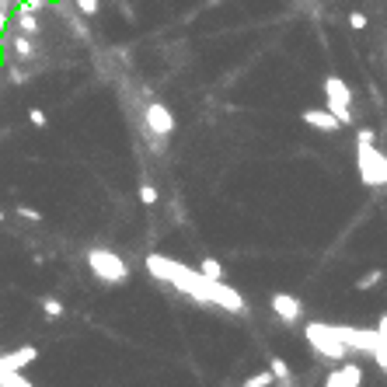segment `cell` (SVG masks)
I'll use <instances>...</instances> for the list:
<instances>
[{
    "mask_svg": "<svg viewBox=\"0 0 387 387\" xmlns=\"http://www.w3.org/2000/svg\"><path fill=\"white\" fill-rule=\"evenodd\" d=\"M147 272H150L154 279L175 286L178 293H189L196 303L220 307V310H227V314H244V310H248L244 297H241L234 286H227L223 279H210V276H203L199 269H192V265H185V262H178V258L147 255Z\"/></svg>",
    "mask_w": 387,
    "mask_h": 387,
    "instance_id": "cell-1",
    "label": "cell"
},
{
    "mask_svg": "<svg viewBox=\"0 0 387 387\" xmlns=\"http://www.w3.org/2000/svg\"><path fill=\"white\" fill-rule=\"evenodd\" d=\"M303 338H307L310 349H314L321 359H328V363H342V359L349 356V345H345L338 324H328V321H307V324H303Z\"/></svg>",
    "mask_w": 387,
    "mask_h": 387,
    "instance_id": "cell-2",
    "label": "cell"
},
{
    "mask_svg": "<svg viewBox=\"0 0 387 387\" xmlns=\"http://www.w3.org/2000/svg\"><path fill=\"white\" fill-rule=\"evenodd\" d=\"M84 262H88L91 276H95L98 283H105V286H123V283L129 279L126 258H123L119 251H112V248H88Z\"/></svg>",
    "mask_w": 387,
    "mask_h": 387,
    "instance_id": "cell-3",
    "label": "cell"
},
{
    "mask_svg": "<svg viewBox=\"0 0 387 387\" xmlns=\"http://www.w3.org/2000/svg\"><path fill=\"white\" fill-rule=\"evenodd\" d=\"M356 171L366 189L387 185V154L377 150V143H356Z\"/></svg>",
    "mask_w": 387,
    "mask_h": 387,
    "instance_id": "cell-4",
    "label": "cell"
},
{
    "mask_svg": "<svg viewBox=\"0 0 387 387\" xmlns=\"http://www.w3.org/2000/svg\"><path fill=\"white\" fill-rule=\"evenodd\" d=\"M324 109H328L342 126L352 123V88H349L342 77H324Z\"/></svg>",
    "mask_w": 387,
    "mask_h": 387,
    "instance_id": "cell-5",
    "label": "cell"
},
{
    "mask_svg": "<svg viewBox=\"0 0 387 387\" xmlns=\"http://www.w3.org/2000/svg\"><path fill=\"white\" fill-rule=\"evenodd\" d=\"M143 123H147V133L150 136H161V140H168L171 133H175V112L164 105V102H150L147 109H143Z\"/></svg>",
    "mask_w": 387,
    "mask_h": 387,
    "instance_id": "cell-6",
    "label": "cell"
},
{
    "mask_svg": "<svg viewBox=\"0 0 387 387\" xmlns=\"http://www.w3.org/2000/svg\"><path fill=\"white\" fill-rule=\"evenodd\" d=\"M269 303H272V314H276L279 321H286V324H297V321L303 317V303H300V297H293V293H286V290L272 293Z\"/></svg>",
    "mask_w": 387,
    "mask_h": 387,
    "instance_id": "cell-7",
    "label": "cell"
},
{
    "mask_svg": "<svg viewBox=\"0 0 387 387\" xmlns=\"http://www.w3.org/2000/svg\"><path fill=\"white\" fill-rule=\"evenodd\" d=\"M338 331H342V338H345L349 352H352V349H356V352H373V345H377V328H356V324H338Z\"/></svg>",
    "mask_w": 387,
    "mask_h": 387,
    "instance_id": "cell-8",
    "label": "cell"
},
{
    "mask_svg": "<svg viewBox=\"0 0 387 387\" xmlns=\"http://www.w3.org/2000/svg\"><path fill=\"white\" fill-rule=\"evenodd\" d=\"M324 384H328V387H359V384H363V366L342 359V363L324 377Z\"/></svg>",
    "mask_w": 387,
    "mask_h": 387,
    "instance_id": "cell-9",
    "label": "cell"
},
{
    "mask_svg": "<svg viewBox=\"0 0 387 387\" xmlns=\"http://www.w3.org/2000/svg\"><path fill=\"white\" fill-rule=\"evenodd\" d=\"M314 133H338L342 129V123L328 112V109H303V116H300Z\"/></svg>",
    "mask_w": 387,
    "mask_h": 387,
    "instance_id": "cell-10",
    "label": "cell"
},
{
    "mask_svg": "<svg viewBox=\"0 0 387 387\" xmlns=\"http://www.w3.org/2000/svg\"><path fill=\"white\" fill-rule=\"evenodd\" d=\"M370 356L380 370H387V314H380V321H377V345Z\"/></svg>",
    "mask_w": 387,
    "mask_h": 387,
    "instance_id": "cell-11",
    "label": "cell"
},
{
    "mask_svg": "<svg viewBox=\"0 0 387 387\" xmlns=\"http://www.w3.org/2000/svg\"><path fill=\"white\" fill-rule=\"evenodd\" d=\"M269 373H272V380H276V384H286V387L297 380V377H293V370H290V363H286V359H279V356H272V359H269Z\"/></svg>",
    "mask_w": 387,
    "mask_h": 387,
    "instance_id": "cell-12",
    "label": "cell"
},
{
    "mask_svg": "<svg viewBox=\"0 0 387 387\" xmlns=\"http://www.w3.org/2000/svg\"><path fill=\"white\" fill-rule=\"evenodd\" d=\"M35 356H39V349H35V345H25V349H18L15 356H8V359H4V370H22V366H25V363H32Z\"/></svg>",
    "mask_w": 387,
    "mask_h": 387,
    "instance_id": "cell-13",
    "label": "cell"
},
{
    "mask_svg": "<svg viewBox=\"0 0 387 387\" xmlns=\"http://www.w3.org/2000/svg\"><path fill=\"white\" fill-rule=\"evenodd\" d=\"M380 279H384V269H370V272H363V276L356 279V290H359V293H366V290H373Z\"/></svg>",
    "mask_w": 387,
    "mask_h": 387,
    "instance_id": "cell-14",
    "label": "cell"
},
{
    "mask_svg": "<svg viewBox=\"0 0 387 387\" xmlns=\"http://www.w3.org/2000/svg\"><path fill=\"white\" fill-rule=\"evenodd\" d=\"M42 314H46L49 321H60V317H63V300H56V297H46V300H42Z\"/></svg>",
    "mask_w": 387,
    "mask_h": 387,
    "instance_id": "cell-15",
    "label": "cell"
},
{
    "mask_svg": "<svg viewBox=\"0 0 387 387\" xmlns=\"http://www.w3.org/2000/svg\"><path fill=\"white\" fill-rule=\"evenodd\" d=\"M18 25H22V32H25V35H35V32H39V18H35V15H29V8H22Z\"/></svg>",
    "mask_w": 387,
    "mask_h": 387,
    "instance_id": "cell-16",
    "label": "cell"
},
{
    "mask_svg": "<svg viewBox=\"0 0 387 387\" xmlns=\"http://www.w3.org/2000/svg\"><path fill=\"white\" fill-rule=\"evenodd\" d=\"M15 53H18L22 60H29V56L35 53V42H32V35H25V32H22V35L15 39Z\"/></svg>",
    "mask_w": 387,
    "mask_h": 387,
    "instance_id": "cell-17",
    "label": "cell"
},
{
    "mask_svg": "<svg viewBox=\"0 0 387 387\" xmlns=\"http://www.w3.org/2000/svg\"><path fill=\"white\" fill-rule=\"evenodd\" d=\"M199 272H203V276H210V279H223V265H220V258H203Z\"/></svg>",
    "mask_w": 387,
    "mask_h": 387,
    "instance_id": "cell-18",
    "label": "cell"
},
{
    "mask_svg": "<svg viewBox=\"0 0 387 387\" xmlns=\"http://www.w3.org/2000/svg\"><path fill=\"white\" fill-rule=\"evenodd\" d=\"M157 199H161V196H157V189L143 182V185H140V203H143V206H157Z\"/></svg>",
    "mask_w": 387,
    "mask_h": 387,
    "instance_id": "cell-19",
    "label": "cell"
},
{
    "mask_svg": "<svg viewBox=\"0 0 387 387\" xmlns=\"http://www.w3.org/2000/svg\"><path fill=\"white\" fill-rule=\"evenodd\" d=\"M29 123H32L35 129H46V126H49V119H46L42 109H29Z\"/></svg>",
    "mask_w": 387,
    "mask_h": 387,
    "instance_id": "cell-20",
    "label": "cell"
},
{
    "mask_svg": "<svg viewBox=\"0 0 387 387\" xmlns=\"http://www.w3.org/2000/svg\"><path fill=\"white\" fill-rule=\"evenodd\" d=\"M244 384H248V387H269V384H272V373H251Z\"/></svg>",
    "mask_w": 387,
    "mask_h": 387,
    "instance_id": "cell-21",
    "label": "cell"
},
{
    "mask_svg": "<svg viewBox=\"0 0 387 387\" xmlns=\"http://www.w3.org/2000/svg\"><path fill=\"white\" fill-rule=\"evenodd\" d=\"M366 25H370V22H366V15H363V11H352V15H349V29H356V32H363Z\"/></svg>",
    "mask_w": 387,
    "mask_h": 387,
    "instance_id": "cell-22",
    "label": "cell"
},
{
    "mask_svg": "<svg viewBox=\"0 0 387 387\" xmlns=\"http://www.w3.org/2000/svg\"><path fill=\"white\" fill-rule=\"evenodd\" d=\"M77 11L81 15H98V0H77Z\"/></svg>",
    "mask_w": 387,
    "mask_h": 387,
    "instance_id": "cell-23",
    "label": "cell"
},
{
    "mask_svg": "<svg viewBox=\"0 0 387 387\" xmlns=\"http://www.w3.org/2000/svg\"><path fill=\"white\" fill-rule=\"evenodd\" d=\"M356 143H377V133H373L370 126H363V129L356 133Z\"/></svg>",
    "mask_w": 387,
    "mask_h": 387,
    "instance_id": "cell-24",
    "label": "cell"
},
{
    "mask_svg": "<svg viewBox=\"0 0 387 387\" xmlns=\"http://www.w3.org/2000/svg\"><path fill=\"white\" fill-rule=\"evenodd\" d=\"M18 216H25V220H35V223L42 220V213H39V210H32V206H18Z\"/></svg>",
    "mask_w": 387,
    "mask_h": 387,
    "instance_id": "cell-25",
    "label": "cell"
},
{
    "mask_svg": "<svg viewBox=\"0 0 387 387\" xmlns=\"http://www.w3.org/2000/svg\"><path fill=\"white\" fill-rule=\"evenodd\" d=\"M11 81H15V84H25V70H22V67H11Z\"/></svg>",
    "mask_w": 387,
    "mask_h": 387,
    "instance_id": "cell-26",
    "label": "cell"
},
{
    "mask_svg": "<svg viewBox=\"0 0 387 387\" xmlns=\"http://www.w3.org/2000/svg\"><path fill=\"white\" fill-rule=\"evenodd\" d=\"M8 29V11H0V32Z\"/></svg>",
    "mask_w": 387,
    "mask_h": 387,
    "instance_id": "cell-27",
    "label": "cell"
}]
</instances>
